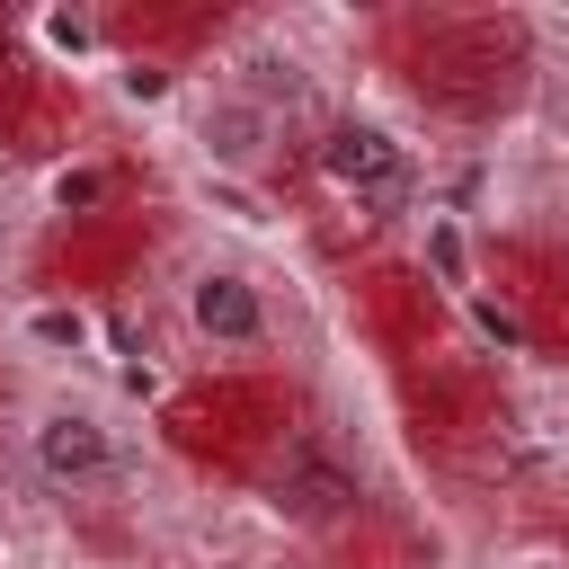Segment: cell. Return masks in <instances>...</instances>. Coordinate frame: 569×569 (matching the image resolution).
Here are the masks:
<instances>
[{"instance_id":"6da1fadb","label":"cell","mask_w":569,"mask_h":569,"mask_svg":"<svg viewBox=\"0 0 569 569\" xmlns=\"http://www.w3.org/2000/svg\"><path fill=\"white\" fill-rule=\"evenodd\" d=\"M27 462H36V480H44V489H62V498L107 489V480L124 471L116 427H107L89 400H44V409L27 418Z\"/></svg>"},{"instance_id":"7a4b0ae2","label":"cell","mask_w":569,"mask_h":569,"mask_svg":"<svg viewBox=\"0 0 569 569\" xmlns=\"http://www.w3.org/2000/svg\"><path fill=\"white\" fill-rule=\"evenodd\" d=\"M178 302H187V329L213 347V356H258L267 338H276V311H267V293H258V276L249 267H196L187 284H178Z\"/></svg>"},{"instance_id":"3957f363","label":"cell","mask_w":569,"mask_h":569,"mask_svg":"<svg viewBox=\"0 0 569 569\" xmlns=\"http://www.w3.org/2000/svg\"><path fill=\"white\" fill-rule=\"evenodd\" d=\"M276 142H284V124H276V107H258L249 89H213V98L196 107V151H204L213 178H249V169H267Z\"/></svg>"},{"instance_id":"277c9868","label":"cell","mask_w":569,"mask_h":569,"mask_svg":"<svg viewBox=\"0 0 569 569\" xmlns=\"http://www.w3.org/2000/svg\"><path fill=\"white\" fill-rule=\"evenodd\" d=\"M320 178L338 196H400L409 187V142L391 124H373V116H338L320 133Z\"/></svg>"},{"instance_id":"5b68a950","label":"cell","mask_w":569,"mask_h":569,"mask_svg":"<svg viewBox=\"0 0 569 569\" xmlns=\"http://www.w3.org/2000/svg\"><path fill=\"white\" fill-rule=\"evenodd\" d=\"M276 507L293 516V525H329V516H347V507H365V480L329 453V445H293L284 462H276Z\"/></svg>"},{"instance_id":"8992f818","label":"cell","mask_w":569,"mask_h":569,"mask_svg":"<svg viewBox=\"0 0 569 569\" xmlns=\"http://www.w3.org/2000/svg\"><path fill=\"white\" fill-rule=\"evenodd\" d=\"M27 338L53 347V356H80V347H89V320H80L71 302H36V311H27Z\"/></svg>"},{"instance_id":"52a82bcc","label":"cell","mask_w":569,"mask_h":569,"mask_svg":"<svg viewBox=\"0 0 569 569\" xmlns=\"http://www.w3.org/2000/svg\"><path fill=\"white\" fill-rule=\"evenodd\" d=\"M249 71H258V80H249V98H258V107H276V98H284V107H293V98H302V89H311V80H302V62H293V53H249Z\"/></svg>"},{"instance_id":"ba28073f","label":"cell","mask_w":569,"mask_h":569,"mask_svg":"<svg viewBox=\"0 0 569 569\" xmlns=\"http://www.w3.org/2000/svg\"><path fill=\"white\" fill-rule=\"evenodd\" d=\"M44 44H53V53H89V44H98V18H89V9H53V18H44Z\"/></svg>"},{"instance_id":"9c48e42d","label":"cell","mask_w":569,"mask_h":569,"mask_svg":"<svg viewBox=\"0 0 569 569\" xmlns=\"http://www.w3.org/2000/svg\"><path fill=\"white\" fill-rule=\"evenodd\" d=\"M98 196H107V169H62V178H53V204H62V213H89Z\"/></svg>"},{"instance_id":"30bf717a","label":"cell","mask_w":569,"mask_h":569,"mask_svg":"<svg viewBox=\"0 0 569 569\" xmlns=\"http://www.w3.org/2000/svg\"><path fill=\"white\" fill-rule=\"evenodd\" d=\"M116 89H124L133 107H160V98H169V71H160V62H124V71H116Z\"/></svg>"},{"instance_id":"8fae6325","label":"cell","mask_w":569,"mask_h":569,"mask_svg":"<svg viewBox=\"0 0 569 569\" xmlns=\"http://www.w3.org/2000/svg\"><path fill=\"white\" fill-rule=\"evenodd\" d=\"M471 320H480L498 347H516V338H525V329H516V311H498V302H480V293H471Z\"/></svg>"},{"instance_id":"7c38bea8","label":"cell","mask_w":569,"mask_h":569,"mask_svg":"<svg viewBox=\"0 0 569 569\" xmlns=\"http://www.w3.org/2000/svg\"><path fill=\"white\" fill-rule=\"evenodd\" d=\"M0 240H9V213H0Z\"/></svg>"}]
</instances>
